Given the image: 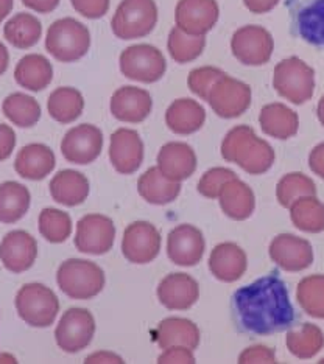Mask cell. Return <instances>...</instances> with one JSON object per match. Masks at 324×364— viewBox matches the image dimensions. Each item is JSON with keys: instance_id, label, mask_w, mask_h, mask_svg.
I'll return each mask as SVG.
<instances>
[{"instance_id": "1", "label": "cell", "mask_w": 324, "mask_h": 364, "mask_svg": "<svg viewBox=\"0 0 324 364\" xmlns=\"http://www.w3.org/2000/svg\"><path fill=\"white\" fill-rule=\"evenodd\" d=\"M232 316L245 333L267 336L295 326L296 314L288 288L278 272H270L232 296Z\"/></svg>"}, {"instance_id": "2", "label": "cell", "mask_w": 324, "mask_h": 364, "mask_svg": "<svg viewBox=\"0 0 324 364\" xmlns=\"http://www.w3.org/2000/svg\"><path fill=\"white\" fill-rule=\"evenodd\" d=\"M224 159L239 164L249 175H261L273 164V151L268 144L256 139L253 129L236 128L223 144Z\"/></svg>"}, {"instance_id": "3", "label": "cell", "mask_w": 324, "mask_h": 364, "mask_svg": "<svg viewBox=\"0 0 324 364\" xmlns=\"http://www.w3.org/2000/svg\"><path fill=\"white\" fill-rule=\"evenodd\" d=\"M56 282L70 299L88 301L102 293L106 279L97 263L85 259H69L58 268Z\"/></svg>"}, {"instance_id": "4", "label": "cell", "mask_w": 324, "mask_h": 364, "mask_svg": "<svg viewBox=\"0 0 324 364\" xmlns=\"http://www.w3.org/2000/svg\"><path fill=\"white\" fill-rule=\"evenodd\" d=\"M14 305L25 324L38 328L52 326L60 311L58 296L43 284L23 285L16 294Z\"/></svg>"}, {"instance_id": "5", "label": "cell", "mask_w": 324, "mask_h": 364, "mask_svg": "<svg viewBox=\"0 0 324 364\" xmlns=\"http://www.w3.org/2000/svg\"><path fill=\"white\" fill-rule=\"evenodd\" d=\"M286 8L292 35L324 48V0H286Z\"/></svg>"}, {"instance_id": "6", "label": "cell", "mask_w": 324, "mask_h": 364, "mask_svg": "<svg viewBox=\"0 0 324 364\" xmlns=\"http://www.w3.org/2000/svg\"><path fill=\"white\" fill-rule=\"evenodd\" d=\"M95 319L86 309H69L64 311L55 330L56 344L61 350L77 353L93 343Z\"/></svg>"}, {"instance_id": "7", "label": "cell", "mask_w": 324, "mask_h": 364, "mask_svg": "<svg viewBox=\"0 0 324 364\" xmlns=\"http://www.w3.org/2000/svg\"><path fill=\"white\" fill-rule=\"evenodd\" d=\"M46 46L56 60L64 63L75 61L88 52L89 31L77 21H58L48 30Z\"/></svg>"}, {"instance_id": "8", "label": "cell", "mask_w": 324, "mask_h": 364, "mask_svg": "<svg viewBox=\"0 0 324 364\" xmlns=\"http://www.w3.org/2000/svg\"><path fill=\"white\" fill-rule=\"evenodd\" d=\"M161 243V234L155 225L148 221H135L123 232L122 254L131 263L147 264L160 255Z\"/></svg>"}, {"instance_id": "9", "label": "cell", "mask_w": 324, "mask_h": 364, "mask_svg": "<svg viewBox=\"0 0 324 364\" xmlns=\"http://www.w3.org/2000/svg\"><path fill=\"white\" fill-rule=\"evenodd\" d=\"M115 226L110 217L100 213L85 215L77 225L75 246L83 254L103 255L113 250Z\"/></svg>"}, {"instance_id": "10", "label": "cell", "mask_w": 324, "mask_h": 364, "mask_svg": "<svg viewBox=\"0 0 324 364\" xmlns=\"http://www.w3.org/2000/svg\"><path fill=\"white\" fill-rule=\"evenodd\" d=\"M206 242L202 230L192 225H179L167 237V255L178 267H195L202 262Z\"/></svg>"}, {"instance_id": "11", "label": "cell", "mask_w": 324, "mask_h": 364, "mask_svg": "<svg viewBox=\"0 0 324 364\" xmlns=\"http://www.w3.org/2000/svg\"><path fill=\"white\" fill-rule=\"evenodd\" d=\"M270 257L279 268L288 272L307 269L313 263V247L304 238L281 234L270 243Z\"/></svg>"}, {"instance_id": "12", "label": "cell", "mask_w": 324, "mask_h": 364, "mask_svg": "<svg viewBox=\"0 0 324 364\" xmlns=\"http://www.w3.org/2000/svg\"><path fill=\"white\" fill-rule=\"evenodd\" d=\"M120 65L128 78L152 82L164 75L165 60L156 47L136 46L122 55Z\"/></svg>"}, {"instance_id": "13", "label": "cell", "mask_w": 324, "mask_h": 364, "mask_svg": "<svg viewBox=\"0 0 324 364\" xmlns=\"http://www.w3.org/2000/svg\"><path fill=\"white\" fill-rule=\"evenodd\" d=\"M38 257V243L35 237L25 232V230H13L8 232L2 243H0V262L4 267L21 274L23 271H28L35 264Z\"/></svg>"}, {"instance_id": "14", "label": "cell", "mask_w": 324, "mask_h": 364, "mask_svg": "<svg viewBox=\"0 0 324 364\" xmlns=\"http://www.w3.org/2000/svg\"><path fill=\"white\" fill-rule=\"evenodd\" d=\"M157 299L169 310H187L199 297V285L186 272H172L157 285Z\"/></svg>"}, {"instance_id": "15", "label": "cell", "mask_w": 324, "mask_h": 364, "mask_svg": "<svg viewBox=\"0 0 324 364\" xmlns=\"http://www.w3.org/2000/svg\"><path fill=\"white\" fill-rule=\"evenodd\" d=\"M301 63L295 58L282 61L274 75V87L295 103H303L313 90V72L310 73Z\"/></svg>"}, {"instance_id": "16", "label": "cell", "mask_w": 324, "mask_h": 364, "mask_svg": "<svg viewBox=\"0 0 324 364\" xmlns=\"http://www.w3.org/2000/svg\"><path fill=\"white\" fill-rule=\"evenodd\" d=\"M102 132L90 125H81L66 134L61 151L72 164H90L102 151Z\"/></svg>"}, {"instance_id": "17", "label": "cell", "mask_w": 324, "mask_h": 364, "mask_svg": "<svg viewBox=\"0 0 324 364\" xmlns=\"http://www.w3.org/2000/svg\"><path fill=\"white\" fill-rule=\"evenodd\" d=\"M246 268V254L236 243H220L214 247L209 255V271L220 282H237L245 274Z\"/></svg>"}, {"instance_id": "18", "label": "cell", "mask_w": 324, "mask_h": 364, "mask_svg": "<svg viewBox=\"0 0 324 364\" xmlns=\"http://www.w3.org/2000/svg\"><path fill=\"white\" fill-rule=\"evenodd\" d=\"M232 52L244 64H265L271 53V38L262 28H242L232 39Z\"/></svg>"}, {"instance_id": "19", "label": "cell", "mask_w": 324, "mask_h": 364, "mask_svg": "<svg viewBox=\"0 0 324 364\" xmlns=\"http://www.w3.org/2000/svg\"><path fill=\"white\" fill-rule=\"evenodd\" d=\"M249 98H251V92L246 85L223 77L212 90L209 103L221 117H236L246 109L251 102Z\"/></svg>"}, {"instance_id": "20", "label": "cell", "mask_w": 324, "mask_h": 364, "mask_svg": "<svg viewBox=\"0 0 324 364\" xmlns=\"http://www.w3.org/2000/svg\"><path fill=\"white\" fill-rule=\"evenodd\" d=\"M155 341L161 349L182 346L195 350L199 346V328L194 321L184 318H167L161 321L155 330Z\"/></svg>"}, {"instance_id": "21", "label": "cell", "mask_w": 324, "mask_h": 364, "mask_svg": "<svg viewBox=\"0 0 324 364\" xmlns=\"http://www.w3.org/2000/svg\"><path fill=\"white\" fill-rule=\"evenodd\" d=\"M220 208L231 220L244 221L251 217L256 208L253 190L237 178L228 181L219 195Z\"/></svg>"}, {"instance_id": "22", "label": "cell", "mask_w": 324, "mask_h": 364, "mask_svg": "<svg viewBox=\"0 0 324 364\" xmlns=\"http://www.w3.org/2000/svg\"><path fill=\"white\" fill-rule=\"evenodd\" d=\"M110 156L115 170L122 175H131L142 162V142L136 132L120 129L113 136Z\"/></svg>"}, {"instance_id": "23", "label": "cell", "mask_w": 324, "mask_h": 364, "mask_svg": "<svg viewBox=\"0 0 324 364\" xmlns=\"http://www.w3.org/2000/svg\"><path fill=\"white\" fill-rule=\"evenodd\" d=\"M157 164H160V171L162 175L174 182H181L192 176L197 167L192 148L184 144L165 145L157 157Z\"/></svg>"}, {"instance_id": "24", "label": "cell", "mask_w": 324, "mask_h": 364, "mask_svg": "<svg viewBox=\"0 0 324 364\" xmlns=\"http://www.w3.org/2000/svg\"><path fill=\"white\" fill-rule=\"evenodd\" d=\"M50 195L58 204L66 205V208H75L86 201L89 195V181L78 171H60L50 182Z\"/></svg>"}, {"instance_id": "25", "label": "cell", "mask_w": 324, "mask_h": 364, "mask_svg": "<svg viewBox=\"0 0 324 364\" xmlns=\"http://www.w3.org/2000/svg\"><path fill=\"white\" fill-rule=\"evenodd\" d=\"M111 111L120 120L140 122L152 111V97L145 90L123 87L113 97Z\"/></svg>"}, {"instance_id": "26", "label": "cell", "mask_w": 324, "mask_h": 364, "mask_svg": "<svg viewBox=\"0 0 324 364\" xmlns=\"http://www.w3.org/2000/svg\"><path fill=\"white\" fill-rule=\"evenodd\" d=\"M14 167L19 176L30 181H41L55 168V156L44 145H28L23 146L18 154Z\"/></svg>"}, {"instance_id": "27", "label": "cell", "mask_w": 324, "mask_h": 364, "mask_svg": "<svg viewBox=\"0 0 324 364\" xmlns=\"http://www.w3.org/2000/svg\"><path fill=\"white\" fill-rule=\"evenodd\" d=\"M137 190L147 203L165 205L177 200L181 192V184L165 178L160 168H150L140 176Z\"/></svg>"}, {"instance_id": "28", "label": "cell", "mask_w": 324, "mask_h": 364, "mask_svg": "<svg viewBox=\"0 0 324 364\" xmlns=\"http://www.w3.org/2000/svg\"><path fill=\"white\" fill-rule=\"evenodd\" d=\"M31 196L28 188L14 181L0 184V223L13 225L25 217L30 209Z\"/></svg>"}, {"instance_id": "29", "label": "cell", "mask_w": 324, "mask_h": 364, "mask_svg": "<svg viewBox=\"0 0 324 364\" xmlns=\"http://www.w3.org/2000/svg\"><path fill=\"white\" fill-rule=\"evenodd\" d=\"M290 218L295 228L303 232H323L324 205L315 196H303L290 205Z\"/></svg>"}, {"instance_id": "30", "label": "cell", "mask_w": 324, "mask_h": 364, "mask_svg": "<svg viewBox=\"0 0 324 364\" xmlns=\"http://www.w3.org/2000/svg\"><path fill=\"white\" fill-rule=\"evenodd\" d=\"M16 81L30 90L44 89L52 81V65L39 55L25 56L16 68Z\"/></svg>"}, {"instance_id": "31", "label": "cell", "mask_w": 324, "mask_h": 364, "mask_svg": "<svg viewBox=\"0 0 324 364\" xmlns=\"http://www.w3.org/2000/svg\"><path fill=\"white\" fill-rule=\"evenodd\" d=\"M286 344L290 353L296 358L307 360L317 355L324 344L321 330L313 324H304L298 332H288Z\"/></svg>"}, {"instance_id": "32", "label": "cell", "mask_w": 324, "mask_h": 364, "mask_svg": "<svg viewBox=\"0 0 324 364\" xmlns=\"http://www.w3.org/2000/svg\"><path fill=\"white\" fill-rule=\"evenodd\" d=\"M204 122V111L202 106L190 100H179L170 106L167 112V123L174 132H194L202 128Z\"/></svg>"}, {"instance_id": "33", "label": "cell", "mask_w": 324, "mask_h": 364, "mask_svg": "<svg viewBox=\"0 0 324 364\" xmlns=\"http://www.w3.org/2000/svg\"><path fill=\"white\" fill-rule=\"evenodd\" d=\"M39 232L48 243H64L72 234V220L68 212L47 208L39 213Z\"/></svg>"}, {"instance_id": "34", "label": "cell", "mask_w": 324, "mask_h": 364, "mask_svg": "<svg viewBox=\"0 0 324 364\" xmlns=\"http://www.w3.org/2000/svg\"><path fill=\"white\" fill-rule=\"evenodd\" d=\"M296 299L309 316L324 319V276L303 279L296 289Z\"/></svg>"}, {"instance_id": "35", "label": "cell", "mask_w": 324, "mask_h": 364, "mask_svg": "<svg viewBox=\"0 0 324 364\" xmlns=\"http://www.w3.org/2000/svg\"><path fill=\"white\" fill-rule=\"evenodd\" d=\"M41 36V23L27 14H19L6 23L5 38L10 44L19 48L35 46Z\"/></svg>"}, {"instance_id": "36", "label": "cell", "mask_w": 324, "mask_h": 364, "mask_svg": "<svg viewBox=\"0 0 324 364\" xmlns=\"http://www.w3.org/2000/svg\"><path fill=\"white\" fill-rule=\"evenodd\" d=\"M83 109V98L73 89H58L48 98V111L58 122L68 123L78 117Z\"/></svg>"}, {"instance_id": "37", "label": "cell", "mask_w": 324, "mask_h": 364, "mask_svg": "<svg viewBox=\"0 0 324 364\" xmlns=\"http://www.w3.org/2000/svg\"><path fill=\"white\" fill-rule=\"evenodd\" d=\"M4 112L8 119L19 127H33L41 117L39 105L31 97L22 94L6 97Z\"/></svg>"}, {"instance_id": "38", "label": "cell", "mask_w": 324, "mask_h": 364, "mask_svg": "<svg viewBox=\"0 0 324 364\" xmlns=\"http://www.w3.org/2000/svg\"><path fill=\"white\" fill-rule=\"evenodd\" d=\"M315 193H317V188H315L313 182L303 175H298V173L282 178L276 188L278 201L286 209H290V205L299 198L315 196Z\"/></svg>"}, {"instance_id": "39", "label": "cell", "mask_w": 324, "mask_h": 364, "mask_svg": "<svg viewBox=\"0 0 324 364\" xmlns=\"http://www.w3.org/2000/svg\"><path fill=\"white\" fill-rule=\"evenodd\" d=\"M261 123L265 132L286 139L295 132V115L284 106H267L261 114Z\"/></svg>"}, {"instance_id": "40", "label": "cell", "mask_w": 324, "mask_h": 364, "mask_svg": "<svg viewBox=\"0 0 324 364\" xmlns=\"http://www.w3.org/2000/svg\"><path fill=\"white\" fill-rule=\"evenodd\" d=\"M170 38V53L174 60H178L179 63L194 60V58L202 53L204 47L203 38H184L179 35L178 30H173Z\"/></svg>"}, {"instance_id": "41", "label": "cell", "mask_w": 324, "mask_h": 364, "mask_svg": "<svg viewBox=\"0 0 324 364\" xmlns=\"http://www.w3.org/2000/svg\"><path fill=\"white\" fill-rule=\"evenodd\" d=\"M236 175L234 171L224 170V168H214L204 173V176L198 182V192L204 198H209V200H215L219 198L220 190L223 186L226 184L228 181L234 179Z\"/></svg>"}, {"instance_id": "42", "label": "cell", "mask_w": 324, "mask_h": 364, "mask_svg": "<svg viewBox=\"0 0 324 364\" xmlns=\"http://www.w3.org/2000/svg\"><path fill=\"white\" fill-rule=\"evenodd\" d=\"M224 73L217 69H199L190 73V87L195 94L207 97V89L212 87V82L219 78H223Z\"/></svg>"}, {"instance_id": "43", "label": "cell", "mask_w": 324, "mask_h": 364, "mask_svg": "<svg viewBox=\"0 0 324 364\" xmlns=\"http://www.w3.org/2000/svg\"><path fill=\"white\" fill-rule=\"evenodd\" d=\"M240 364H256V363H278L276 355L267 346L248 347L239 355Z\"/></svg>"}, {"instance_id": "44", "label": "cell", "mask_w": 324, "mask_h": 364, "mask_svg": "<svg viewBox=\"0 0 324 364\" xmlns=\"http://www.w3.org/2000/svg\"><path fill=\"white\" fill-rule=\"evenodd\" d=\"M157 363L160 364H169V363L194 364L195 363L194 350L182 346H172V347H167V349L157 357Z\"/></svg>"}, {"instance_id": "45", "label": "cell", "mask_w": 324, "mask_h": 364, "mask_svg": "<svg viewBox=\"0 0 324 364\" xmlns=\"http://www.w3.org/2000/svg\"><path fill=\"white\" fill-rule=\"evenodd\" d=\"M16 145V134L11 128L0 125V162L10 157Z\"/></svg>"}, {"instance_id": "46", "label": "cell", "mask_w": 324, "mask_h": 364, "mask_svg": "<svg viewBox=\"0 0 324 364\" xmlns=\"http://www.w3.org/2000/svg\"><path fill=\"white\" fill-rule=\"evenodd\" d=\"M86 364H94V363H113V364H122L125 363L122 357H119V355H115L113 352H106V350H102V352H95L93 355H89V357H86L85 360Z\"/></svg>"}, {"instance_id": "47", "label": "cell", "mask_w": 324, "mask_h": 364, "mask_svg": "<svg viewBox=\"0 0 324 364\" xmlns=\"http://www.w3.org/2000/svg\"><path fill=\"white\" fill-rule=\"evenodd\" d=\"M6 68H8V52L5 46L0 43V75L6 70Z\"/></svg>"}]
</instances>
